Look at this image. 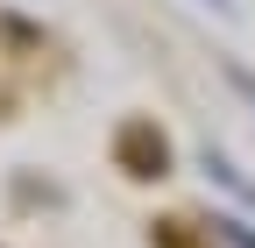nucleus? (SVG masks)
<instances>
[{
  "label": "nucleus",
  "mask_w": 255,
  "mask_h": 248,
  "mask_svg": "<svg viewBox=\"0 0 255 248\" xmlns=\"http://www.w3.org/2000/svg\"><path fill=\"white\" fill-rule=\"evenodd\" d=\"M199 7H220V14H227V7H234V0H199Z\"/></svg>",
  "instance_id": "nucleus-1"
}]
</instances>
